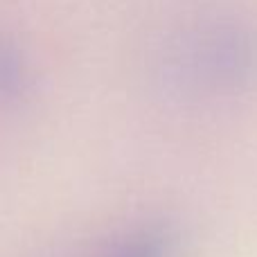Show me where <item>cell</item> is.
<instances>
[{"label": "cell", "mask_w": 257, "mask_h": 257, "mask_svg": "<svg viewBox=\"0 0 257 257\" xmlns=\"http://www.w3.org/2000/svg\"><path fill=\"white\" fill-rule=\"evenodd\" d=\"M176 68L192 84L208 88L244 86L257 72V41L248 30L214 25L187 39L176 54Z\"/></svg>", "instance_id": "6da1fadb"}, {"label": "cell", "mask_w": 257, "mask_h": 257, "mask_svg": "<svg viewBox=\"0 0 257 257\" xmlns=\"http://www.w3.org/2000/svg\"><path fill=\"white\" fill-rule=\"evenodd\" d=\"M108 257H169V239L160 230L133 232Z\"/></svg>", "instance_id": "7a4b0ae2"}, {"label": "cell", "mask_w": 257, "mask_h": 257, "mask_svg": "<svg viewBox=\"0 0 257 257\" xmlns=\"http://www.w3.org/2000/svg\"><path fill=\"white\" fill-rule=\"evenodd\" d=\"M25 81V68L14 50L0 45V99H12L18 95Z\"/></svg>", "instance_id": "3957f363"}]
</instances>
